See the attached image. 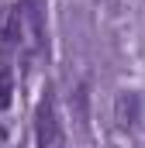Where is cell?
I'll list each match as a JSON object with an SVG mask.
<instances>
[{
  "mask_svg": "<svg viewBox=\"0 0 145 148\" xmlns=\"http://www.w3.org/2000/svg\"><path fill=\"white\" fill-rule=\"evenodd\" d=\"M10 103V76L7 73H0V110Z\"/></svg>",
  "mask_w": 145,
  "mask_h": 148,
  "instance_id": "3957f363",
  "label": "cell"
},
{
  "mask_svg": "<svg viewBox=\"0 0 145 148\" xmlns=\"http://www.w3.org/2000/svg\"><path fill=\"white\" fill-rule=\"evenodd\" d=\"M35 131H38V148H62V127H59V117H55L52 97H45V100L38 103Z\"/></svg>",
  "mask_w": 145,
  "mask_h": 148,
  "instance_id": "7a4b0ae2",
  "label": "cell"
},
{
  "mask_svg": "<svg viewBox=\"0 0 145 148\" xmlns=\"http://www.w3.org/2000/svg\"><path fill=\"white\" fill-rule=\"evenodd\" d=\"M0 45L14 59H35L45 48V21L35 0H17L0 17Z\"/></svg>",
  "mask_w": 145,
  "mask_h": 148,
  "instance_id": "6da1fadb",
  "label": "cell"
}]
</instances>
